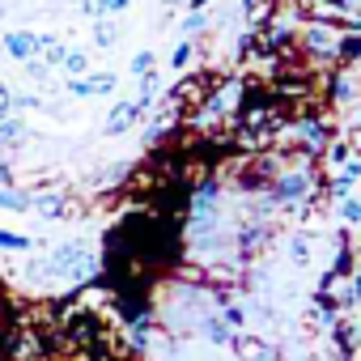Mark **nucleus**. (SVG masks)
I'll return each instance as SVG.
<instances>
[{"mask_svg":"<svg viewBox=\"0 0 361 361\" xmlns=\"http://www.w3.org/2000/svg\"><path fill=\"white\" fill-rule=\"evenodd\" d=\"M264 192L272 196V204L276 209H285V213H298V209H306L310 200H314V192H319V174H314V157H306V153H298V157H285L281 166H276V174L264 183Z\"/></svg>","mask_w":361,"mask_h":361,"instance_id":"obj_1","label":"nucleus"},{"mask_svg":"<svg viewBox=\"0 0 361 361\" xmlns=\"http://www.w3.org/2000/svg\"><path fill=\"white\" fill-rule=\"evenodd\" d=\"M243 94H247V85L238 81V77H226V81H217L204 98H200V106H196V115H192V123L196 128H221L230 115H238V106H243Z\"/></svg>","mask_w":361,"mask_h":361,"instance_id":"obj_2","label":"nucleus"},{"mask_svg":"<svg viewBox=\"0 0 361 361\" xmlns=\"http://www.w3.org/2000/svg\"><path fill=\"white\" fill-rule=\"evenodd\" d=\"M340 39H344V30L336 26V22H319V18H310L306 26H298V51L310 60V64H319V68H331L336 64V56H340Z\"/></svg>","mask_w":361,"mask_h":361,"instance_id":"obj_3","label":"nucleus"},{"mask_svg":"<svg viewBox=\"0 0 361 361\" xmlns=\"http://www.w3.org/2000/svg\"><path fill=\"white\" fill-rule=\"evenodd\" d=\"M94 251H90V243H81V238H73V243H60L47 259H43V268L35 264L30 272H51V276H85V272H94Z\"/></svg>","mask_w":361,"mask_h":361,"instance_id":"obj_4","label":"nucleus"},{"mask_svg":"<svg viewBox=\"0 0 361 361\" xmlns=\"http://www.w3.org/2000/svg\"><path fill=\"white\" fill-rule=\"evenodd\" d=\"M327 102L340 111H353L357 102V64H331L327 68Z\"/></svg>","mask_w":361,"mask_h":361,"instance_id":"obj_5","label":"nucleus"},{"mask_svg":"<svg viewBox=\"0 0 361 361\" xmlns=\"http://www.w3.org/2000/svg\"><path fill=\"white\" fill-rule=\"evenodd\" d=\"M119 77L115 73H81V77H68V94L73 98H106L115 94Z\"/></svg>","mask_w":361,"mask_h":361,"instance_id":"obj_6","label":"nucleus"},{"mask_svg":"<svg viewBox=\"0 0 361 361\" xmlns=\"http://www.w3.org/2000/svg\"><path fill=\"white\" fill-rule=\"evenodd\" d=\"M357 178H361V161L357 157H348L344 166H336V174L327 178V196H353V183H357Z\"/></svg>","mask_w":361,"mask_h":361,"instance_id":"obj_7","label":"nucleus"},{"mask_svg":"<svg viewBox=\"0 0 361 361\" xmlns=\"http://www.w3.org/2000/svg\"><path fill=\"white\" fill-rule=\"evenodd\" d=\"M140 119V106H136V98L132 102H115L111 106V115H106V128H102V136H123L132 123Z\"/></svg>","mask_w":361,"mask_h":361,"instance_id":"obj_8","label":"nucleus"},{"mask_svg":"<svg viewBox=\"0 0 361 361\" xmlns=\"http://www.w3.org/2000/svg\"><path fill=\"white\" fill-rule=\"evenodd\" d=\"M39 30H9L5 39H0V43H5V51L22 64V60H30V56H39V39H35Z\"/></svg>","mask_w":361,"mask_h":361,"instance_id":"obj_9","label":"nucleus"},{"mask_svg":"<svg viewBox=\"0 0 361 361\" xmlns=\"http://www.w3.org/2000/svg\"><path fill=\"white\" fill-rule=\"evenodd\" d=\"M64 204H68V196H64V192H39V196H30V213L47 217V221L64 217V213H68Z\"/></svg>","mask_w":361,"mask_h":361,"instance_id":"obj_10","label":"nucleus"},{"mask_svg":"<svg viewBox=\"0 0 361 361\" xmlns=\"http://www.w3.org/2000/svg\"><path fill=\"white\" fill-rule=\"evenodd\" d=\"M26 136H30V128L22 123V115H18V111L0 119V149H22V145H26Z\"/></svg>","mask_w":361,"mask_h":361,"instance_id":"obj_11","label":"nucleus"},{"mask_svg":"<svg viewBox=\"0 0 361 361\" xmlns=\"http://www.w3.org/2000/svg\"><path fill=\"white\" fill-rule=\"evenodd\" d=\"M90 26H94V47L106 51V47L119 43V22H115V18H98V22H90Z\"/></svg>","mask_w":361,"mask_h":361,"instance_id":"obj_12","label":"nucleus"},{"mask_svg":"<svg viewBox=\"0 0 361 361\" xmlns=\"http://www.w3.org/2000/svg\"><path fill=\"white\" fill-rule=\"evenodd\" d=\"M0 209L5 213H30V192H22V188H0Z\"/></svg>","mask_w":361,"mask_h":361,"instance_id":"obj_13","label":"nucleus"},{"mask_svg":"<svg viewBox=\"0 0 361 361\" xmlns=\"http://www.w3.org/2000/svg\"><path fill=\"white\" fill-rule=\"evenodd\" d=\"M60 68H64V77H81V73H90V51L68 47V51H64V60H60Z\"/></svg>","mask_w":361,"mask_h":361,"instance_id":"obj_14","label":"nucleus"},{"mask_svg":"<svg viewBox=\"0 0 361 361\" xmlns=\"http://www.w3.org/2000/svg\"><path fill=\"white\" fill-rule=\"evenodd\" d=\"M209 26H213V18H209V9H204V13H188L183 22H178V30H183V39H200V35H204Z\"/></svg>","mask_w":361,"mask_h":361,"instance_id":"obj_15","label":"nucleus"},{"mask_svg":"<svg viewBox=\"0 0 361 361\" xmlns=\"http://www.w3.org/2000/svg\"><path fill=\"white\" fill-rule=\"evenodd\" d=\"M35 247V238H26V234H13V230H0V251H30Z\"/></svg>","mask_w":361,"mask_h":361,"instance_id":"obj_16","label":"nucleus"},{"mask_svg":"<svg viewBox=\"0 0 361 361\" xmlns=\"http://www.w3.org/2000/svg\"><path fill=\"white\" fill-rule=\"evenodd\" d=\"M289 259H293L298 268L310 264V243H306V234H293V238H289Z\"/></svg>","mask_w":361,"mask_h":361,"instance_id":"obj_17","label":"nucleus"},{"mask_svg":"<svg viewBox=\"0 0 361 361\" xmlns=\"http://www.w3.org/2000/svg\"><path fill=\"white\" fill-rule=\"evenodd\" d=\"M192 39H183V43H174V51H170V68H188L192 64Z\"/></svg>","mask_w":361,"mask_h":361,"instance_id":"obj_18","label":"nucleus"},{"mask_svg":"<svg viewBox=\"0 0 361 361\" xmlns=\"http://www.w3.org/2000/svg\"><path fill=\"white\" fill-rule=\"evenodd\" d=\"M22 73H26L30 81H47V77H51V68L43 64V56H30V60H22Z\"/></svg>","mask_w":361,"mask_h":361,"instance_id":"obj_19","label":"nucleus"},{"mask_svg":"<svg viewBox=\"0 0 361 361\" xmlns=\"http://www.w3.org/2000/svg\"><path fill=\"white\" fill-rule=\"evenodd\" d=\"M340 217H344V226H357V221H361V204H357V196H340Z\"/></svg>","mask_w":361,"mask_h":361,"instance_id":"obj_20","label":"nucleus"},{"mask_svg":"<svg viewBox=\"0 0 361 361\" xmlns=\"http://www.w3.org/2000/svg\"><path fill=\"white\" fill-rule=\"evenodd\" d=\"M153 64H157V56H153V51H136V56H132V64H128V73H132V77H140V73H149Z\"/></svg>","mask_w":361,"mask_h":361,"instance_id":"obj_21","label":"nucleus"},{"mask_svg":"<svg viewBox=\"0 0 361 361\" xmlns=\"http://www.w3.org/2000/svg\"><path fill=\"white\" fill-rule=\"evenodd\" d=\"M264 9H268V0H238V13H243V18H251V22H255Z\"/></svg>","mask_w":361,"mask_h":361,"instance_id":"obj_22","label":"nucleus"},{"mask_svg":"<svg viewBox=\"0 0 361 361\" xmlns=\"http://www.w3.org/2000/svg\"><path fill=\"white\" fill-rule=\"evenodd\" d=\"M43 98L39 94H13V111H39Z\"/></svg>","mask_w":361,"mask_h":361,"instance_id":"obj_23","label":"nucleus"},{"mask_svg":"<svg viewBox=\"0 0 361 361\" xmlns=\"http://www.w3.org/2000/svg\"><path fill=\"white\" fill-rule=\"evenodd\" d=\"M90 22H98V18H106V5H102V0H81V5H77Z\"/></svg>","mask_w":361,"mask_h":361,"instance_id":"obj_24","label":"nucleus"},{"mask_svg":"<svg viewBox=\"0 0 361 361\" xmlns=\"http://www.w3.org/2000/svg\"><path fill=\"white\" fill-rule=\"evenodd\" d=\"M5 115H13V90L0 81V119H5Z\"/></svg>","mask_w":361,"mask_h":361,"instance_id":"obj_25","label":"nucleus"},{"mask_svg":"<svg viewBox=\"0 0 361 361\" xmlns=\"http://www.w3.org/2000/svg\"><path fill=\"white\" fill-rule=\"evenodd\" d=\"M102 5H106V18H119V13H128L132 0H102Z\"/></svg>","mask_w":361,"mask_h":361,"instance_id":"obj_26","label":"nucleus"},{"mask_svg":"<svg viewBox=\"0 0 361 361\" xmlns=\"http://www.w3.org/2000/svg\"><path fill=\"white\" fill-rule=\"evenodd\" d=\"M209 5H213V0H183V9H188V13H204Z\"/></svg>","mask_w":361,"mask_h":361,"instance_id":"obj_27","label":"nucleus"},{"mask_svg":"<svg viewBox=\"0 0 361 361\" xmlns=\"http://www.w3.org/2000/svg\"><path fill=\"white\" fill-rule=\"evenodd\" d=\"M161 5H166V9H178V5H183V0H161Z\"/></svg>","mask_w":361,"mask_h":361,"instance_id":"obj_28","label":"nucleus"},{"mask_svg":"<svg viewBox=\"0 0 361 361\" xmlns=\"http://www.w3.org/2000/svg\"><path fill=\"white\" fill-rule=\"evenodd\" d=\"M302 361H319V357H302Z\"/></svg>","mask_w":361,"mask_h":361,"instance_id":"obj_29","label":"nucleus"}]
</instances>
